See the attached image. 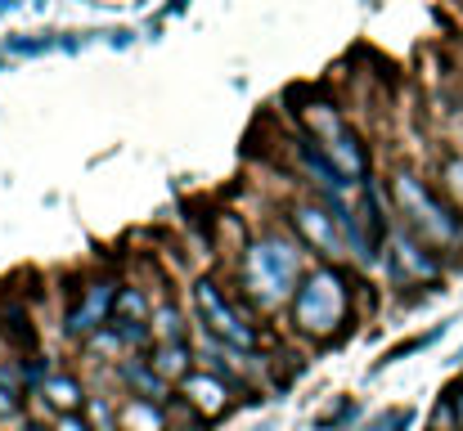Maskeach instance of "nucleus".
Wrapping results in <instances>:
<instances>
[{
  "mask_svg": "<svg viewBox=\"0 0 463 431\" xmlns=\"http://www.w3.org/2000/svg\"><path fill=\"white\" fill-rule=\"evenodd\" d=\"M18 378L9 373V369H0V418H9V414H18Z\"/></svg>",
  "mask_w": 463,
  "mask_h": 431,
  "instance_id": "nucleus-11",
  "label": "nucleus"
},
{
  "mask_svg": "<svg viewBox=\"0 0 463 431\" xmlns=\"http://www.w3.org/2000/svg\"><path fill=\"white\" fill-rule=\"evenodd\" d=\"M248 279H252L261 301H279L288 287L298 284V248L293 243H261V248H252Z\"/></svg>",
  "mask_w": 463,
  "mask_h": 431,
  "instance_id": "nucleus-5",
  "label": "nucleus"
},
{
  "mask_svg": "<svg viewBox=\"0 0 463 431\" xmlns=\"http://www.w3.org/2000/svg\"><path fill=\"white\" fill-rule=\"evenodd\" d=\"M41 391H45V400H50L54 409H63V414L81 409V400H86V396H81V387H77L72 378H45V387H41Z\"/></svg>",
  "mask_w": 463,
  "mask_h": 431,
  "instance_id": "nucleus-10",
  "label": "nucleus"
},
{
  "mask_svg": "<svg viewBox=\"0 0 463 431\" xmlns=\"http://www.w3.org/2000/svg\"><path fill=\"white\" fill-rule=\"evenodd\" d=\"M450 400H455V414H459V427H463V391H455Z\"/></svg>",
  "mask_w": 463,
  "mask_h": 431,
  "instance_id": "nucleus-14",
  "label": "nucleus"
},
{
  "mask_svg": "<svg viewBox=\"0 0 463 431\" xmlns=\"http://www.w3.org/2000/svg\"><path fill=\"white\" fill-rule=\"evenodd\" d=\"M396 202L405 211V230L423 248L441 252V248H455L463 239V211L450 207V202H441V193H432L414 175H396Z\"/></svg>",
  "mask_w": 463,
  "mask_h": 431,
  "instance_id": "nucleus-1",
  "label": "nucleus"
},
{
  "mask_svg": "<svg viewBox=\"0 0 463 431\" xmlns=\"http://www.w3.org/2000/svg\"><path fill=\"white\" fill-rule=\"evenodd\" d=\"M302 122H307L310 136L319 140L315 148L324 153V162H328V166H333V171H337L346 184H355V180L369 171V153L360 148L355 131H351V126H346V122H342V117L328 108V104H315Z\"/></svg>",
  "mask_w": 463,
  "mask_h": 431,
  "instance_id": "nucleus-3",
  "label": "nucleus"
},
{
  "mask_svg": "<svg viewBox=\"0 0 463 431\" xmlns=\"http://www.w3.org/2000/svg\"><path fill=\"white\" fill-rule=\"evenodd\" d=\"M446 193L455 198V207L463 211V162H446Z\"/></svg>",
  "mask_w": 463,
  "mask_h": 431,
  "instance_id": "nucleus-12",
  "label": "nucleus"
},
{
  "mask_svg": "<svg viewBox=\"0 0 463 431\" xmlns=\"http://www.w3.org/2000/svg\"><path fill=\"white\" fill-rule=\"evenodd\" d=\"M59 431H90V427H86L81 418H72V414H63V418H59Z\"/></svg>",
  "mask_w": 463,
  "mask_h": 431,
  "instance_id": "nucleus-13",
  "label": "nucleus"
},
{
  "mask_svg": "<svg viewBox=\"0 0 463 431\" xmlns=\"http://www.w3.org/2000/svg\"><path fill=\"white\" fill-rule=\"evenodd\" d=\"M346 305H351L346 279L337 270H315L293 296V323L302 333H310V337H324V333H333L346 319Z\"/></svg>",
  "mask_w": 463,
  "mask_h": 431,
  "instance_id": "nucleus-2",
  "label": "nucleus"
},
{
  "mask_svg": "<svg viewBox=\"0 0 463 431\" xmlns=\"http://www.w3.org/2000/svg\"><path fill=\"white\" fill-rule=\"evenodd\" d=\"M149 364L157 369L162 382H166V378H180V382H184V378H189V346H184V342H162V351H157Z\"/></svg>",
  "mask_w": 463,
  "mask_h": 431,
  "instance_id": "nucleus-9",
  "label": "nucleus"
},
{
  "mask_svg": "<svg viewBox=\"0 0 463 431\" xmlns=\"http://www.w3.org/2000/svg\"><path fill=\"white\" fill-rule=\"evenodd\" d=\"M194 301H198V319H203L216 337H225V346H234V351H257V346H261L257 328L239 314V305H234L216 284L203 279V284L194 287Z\"/></svg>",
  "mask_w": 463,
  "mask_h": 431,
  "instance_id": "nucleus-4",
  "label": "nucleus"
},
{
  "mask_svg": "<svg viewBox=\"0 0 463 431\" xmlns=\"http://www.w3.org/2000/svg\"><path fill=\"white\" fill-rule=\"evenodd\" d=\"M118 427L122 431H162V414L154 409V400L136 396V400H127V405L118 409Z\"/></svg>",
  "mask_w": 463,
  "mask_h": 431,
  "instance_id": "nucleus-8",
  "label": "nucleus"
},
{
  "mask_svg": "<svg viewBox=\"0 0 463 431\" xmlns=\"http://www.w3.org/2000/svg\"><path fill=\"white\" fill-rule=\"evenodd\" d=\"M180 387H184L189 405H194V409H203L207 418H212V414H221V409H225V400H230L225 382H221V378H212V373H189Z\"/></svg>",
  "mask_w": 463,
  "mask_h": 431,
  "instance_id": "nucleus-7",
  "label": "nucleus"
},
{
  "mask_svg": "<svg viewBox=\"0 0 463 431\" xmlns=\"http://www.w3.org/2000/svg\"><path fill=\"white\" fill-rule=\"evenodd\" d=\"M293 230H298V239L307 243L310 252H319V257H342V252H346L337 220H333L324 207H315V202L293 207Z\"/></svg>",
  "mask_w": 463,
  "mask_h": 431,
  "instance_id": "nucleus-6",
  "label": "nucleus"
}]
</instances>
